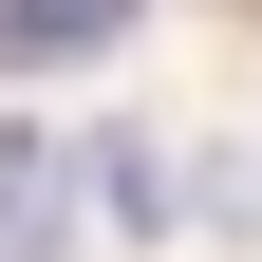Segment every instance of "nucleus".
Segmentation results:
<instances>
[{"label":"nucleus","mask_w":262,"mask_h":262,"mask_svg":"<svg viewBox=\"0 0 262 262\" xmlns=\"http://www.w3.org/2000/svg\"><path fill=\"white\" fill-rule=\"evenodd\" d=\"M75 131H38V113H0V262H75Z\"/></svg>","instance_id":"1"},{"label":"nucleus","mask_w":262,"mask_h":262,"mask_svg":"<svg viewBox=\"0 0 262 262\" xmlns=\"http://www.w3.org/2000/svg\"><path fill=\"white\" fill-rule=\"evenodd\" d=\"M75 206L150 244V225H187V169H169V150H150V131H75Z\"/></svg>","instance_id":"2"},{"label":"nucleus","mask_w":262,"mask_h":262,"mask_svg":"<svg viewBox=\"0 0 262 262\" xmlns=\"http://www.w3.org/2000/svg\"><path fill=\"white\" fill-rule=\"evenodd\" d=\"M131 0H0V75H56V56H113Z\"/></svg>","instance_id":"3"}]
</instances>
